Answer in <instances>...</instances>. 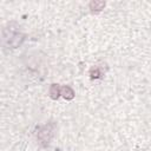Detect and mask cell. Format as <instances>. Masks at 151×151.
I'll return each mask as SVG.
<instances>
[{
    "mask_svg": "<svg viewBox=\"0 0 151 151\" xmlns=\"http://www.w3.org/2000/svg\"><path fill=\"white\" fill-rule=\"evenodd\" d=\"M25 35L20 31V26L14 22L8 24L2 29V44L9 48H17L24 41Z\"/></svg>",
    "mask_w": 151,
    "mask_h": 151,
    "instance_id": "6da1fadb",
    "label": "cell"
},
{
    "mask_svg": "<svg viewBox=\"0 0 151 151\" xmlns=\"http://www.w3.org/2000/svg\"><path fill=\"white\" fill-rule=\"evenodd\" d=\"M61 94H63L64 98H66V99H72V98L74 97V92H73V90H72L70 86H64V87L61 88Z\"/></svg>",
    "mask_w": 151,
    "mask_h": 151,
    "instance_id": "3957f363",
    "label": "cell"
},
{
    "mask_svg": "<svg viewBox=\"0 0 151 151\" xmlns=\"http://www.w3.org/2000/svg\"><path fill=\"white\" fill-rule=\"evenodd\" d=\"M50 94H51V97H52L53 99L58 98L59 94H61V90H60V87H59L57 84H53V85L50 87Z\"/></svg>",
    "mask_w": 151,
    "mask_h": 151,
    "instance_id": "277c9868",
    "label": "cell"
},
{
    "mask_svg": "<svg viewBox=\"0 0 151 151\" xmlns=\"http://www.w3.org/2000/svg\"><path fill=\"white\" fill-rule=\"evenodd\" d=\"M54 130H55L54 123L46 124V125H44L42 127L39 129V131H38V140L40 142V144L42 146L48 145L50 140L52 139V137L54 134Z\"/></svg>",
    "mask_w": 151,
    "mask_h": 151,
    "instance_id": "7a4b0ae2",
    "label": "cell"
},
{
    "mask_svg": "<svg viewBox=\"0 0 151 151\" xmlns=\"http://www.w3.org/2000/svg\"><path fill=\"white\" fill-rule=\"evenodd\" d=\"M104 6H105V2H103V1H94V2H91L90 4V8L92 11H96V12L101 11Z\"/></svg>",
    "mask_w": 151,
    "mask_h": 151,
    "instance_id": "5b68a950",
    "label": "cell"
},
{
    "mask_svg": "<svg viewBox=\"0 0 151 151\" xmlns=\"http://www.w3.org/2000/svg\"><path fill=\"white\" fill-rule=\"evenodd\" d=\"M101 74H103V72H101V70H100L98 66L92 67L91 71H90V76H91V78H100Z\"/></svg>",
    "mask_w": 151,
    "mask_h": 151,
    "instance_id": "8992f818",
    "label": "cell"
}]
</instances>
